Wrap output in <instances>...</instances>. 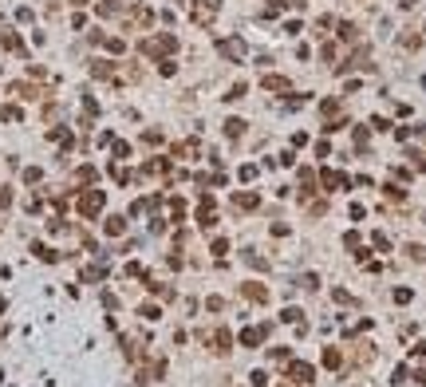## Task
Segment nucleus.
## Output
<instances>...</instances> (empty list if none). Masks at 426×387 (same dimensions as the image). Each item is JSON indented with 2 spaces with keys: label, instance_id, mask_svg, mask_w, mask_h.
I'll return each mask as SVG.
<instances>
[{
  "label": "nucleus",
  "instance_id": "f257e3e1",
  "mask_svg": "<svg viewBox=\"0 0 426 387\" xmlns=\"http://www.w3.org/2000/svg\"><path fill=\"white\" fill-rule=\"evenodd\" d=\"M99 206H103V194H99V190H91L87 198L79 202V209H83V213H99Z\"/></svg>",
  "mask_w": 426,
  "mask_h": 387
},
{
  "label": "nucleus",
  "instance_id": "f03ea898",
  "mask_svg": "<svg viewBox=\"0 0 426 387\" xmlns=\"http://www.w3.org/2000/svg\"><path fill=\"white\" fill-rule=\"evenodd\" d=\"M221 52H225V56H233V60H245V44H241V40H221Z\"/></svg>",
  "mask_w": 426,
  "mask_h": 387
},
{
  "label": "nucleus",
  "instance_id": "7ed1b4c3",
  "mask_svg": "<svg viewBox=\"0 0 426 387\" xmlns=\"http://www.w3.org/2000/svg\"><path fill=\"white\" fill-rule=\"evenodd\" d=\"M288 375H292L296 383H312V375H316V372H312L308 364H292V368H288Z\"/></svg>",
  "mask_w": 426,
  "mask_h": 387
},
{
  "label": "nucleus",
  "instance_id": "20e7f679",
  "mask_svg": "<svg viewBox=\"0 0 426 387\" xmlns=\"http://www.w3.org/2000/svg\"><path fill=\"white\" fill-rule=\"evenodd\" d=\"M213 12H217V0H202V4H197V20H202V24H206Z\"/></svg>",
  "mask_w": 426,
  "mask_h": 387
},
{
  "label": "nucleus",
  "instance_id": "39448f33",
  "mask_svg": "<svg viewBox=\"0 0 426 387\" xmlns=\"http://www.w3.org/2000/svg\"><path fill=\"white\" fill-rule=\"evenodd\" d=\"M261 336H265V328H249V332L241 336V344H257V340H261Z\"/></svg>",
  "mask_w": 426,
  "mask_h": 387
},
{
  "label": "nucleus",
  "instance_id": "423d86ee",
  "mask_svg": "<svg viewBox=\"0 0 426 387\" xmlns=\"http://www.w3.org/2000/svg\"><path fill=\"white\" fill-rule=\"evenodd\" d=\"M237 206H245V209H253V206H257V194H237Z\"/></svg>",
  "mask_w": 426,
  "mask_h": 387
},
{
  "label": "nucleus",
  "instance_id": "0eeeda50",
  "mask_svg": "<svg viewBox=\"0 0 426 387\" xmlns=\"http://www.w3.org/2000/svg\"><path fill=\"white\" fill-rule=\"evenodd\" d=\"M323 364H328V368H339V352H336V348H328V352H323Z\"/></svg>",
  "mask_w": 426,
  "mask_h": 387
},
{
  "label": "nucleus",
  "instance_id": "6e6552de",
  "mask_svg": "<svg viewBox=\"0 0 426 387\" xmlns=\"http://www.w3.org/2000/svg\"><path fill=\"white\" fill-rule=\"evenodd\" d=\"M225 131H229V134H241V131H245V123H241V119H229V123H225Z\"/></svg>",
  "mask_w": 426,
  "mask_h": 387
},
{
  "label": "nucleus",
  "instance_id": "1a4fd4ad",
  "mask_svg": "<svg viewBox=\"0 0 426 387\" xmlns=\"http://www.w3.org/2000/svg\"><path fill=\"white\" fill-rule=\"evenodd\" d=\"M245 293H249L253 300H265V288H261V284H249V288H245Z\"/></svg>",
  "mask_w": 426,
  "mask_h": 387
},
{
  "label": "nucleus",
  "instance_id": "9d476101",
  "mask_svg": "<svg viewBox=\"0 0 426 387\" xmlns=\"http://www.w3.org/2000/svg\"><path fill=\"white\" fill-rule=\"evenodd\" d=\"M107 233H122V217H111L107 222Z\"/></svg>",
  "mask_w": 426,
  "mask_h": 387
},
{
  "label": "nucleus",
  "instance_id": "9b49d317",
  "mask_svg": "<svg viewBox=\"0 0 426 387\" xmlns=\"http://www.w3.org/2000/svg\"><path fill=\"white\" fill-rule=\"evenodd\" d=\"M217 352H229V332H217Z\"/></svg>",
  "mask_w": 426,
  "mask_h": 387
}]
</instances>
